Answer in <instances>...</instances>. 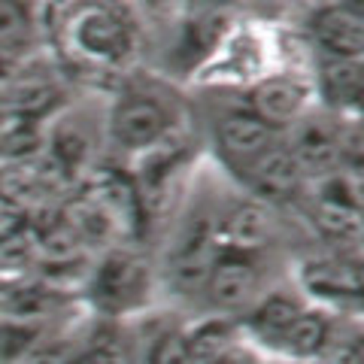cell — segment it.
<instances>
[{"instance_id": "cell-1", "label": "cell", "mask_w": 364, "mask_h": 364, "mask_svg": "<svg viewBox=\"0 0 364 364\" xmlns=\"http://www.w3.org/2000/svg\"><path fill=\"white\" fill-rule=\"evenodd\" d=\"M64 43L91 67H119L134 52V21L119 6H70L58 21Z\"/></svg>"}, {"instance_id": "cell-2", "label": "cell", "mask_w": 364, "mask_h": 364, "mask_svg": "<svg viewBox=\"0 0 364 364\" xmlns=\"http://www.w3.org/2000/svg\"><path fill=\"white\" fill-rule=\"evenodd\" d=\"M222 255L219 246V219L207 213H198L179 228L173 249L167 255V286L176 294H191L207 289L210 273Z\"/></svg>"}, {"instance_id": "cell-3", "label": "cell", "mask_w": 364, "mask_h": 364, "mask_svg": "<svg viewBox=\"0 0 364 364\" xmlns=\"http://www.w3.org/2000/svg\"><path fill=\"white\" fill-rule=\"evenodd\" d=\"M88 298L107 316L128 313L149 294V267L131 249H112L88 270Z\"/></svg>"}, {"instance_id": "cell-4", "label": "cell", "mask_w": 364, "mask_h": 364, "mask_svg": "<svg viewBox=\"0 0 364 364\" xmlns=\"http://www.w3.org/2000/svg\"><path fill=\"white\" fill-rule=\"evenodd\" d=\"M109 136L119 149L146 155L170 136V112L152 95H122L109 112Z\"/></svg>"}, {"instance_id": "cell-5", "label": "cell", "mask_w": 364, "mask_h": 364, "mask_svg": "<svg viewBox=\"0 0 364 364\" xmlns=\"http://www.w3.org/2000/svg\"><path fill=\"white\" fill-rule=\"evenodd\" d=\"M301 286L318 301H364V255L352 249H337V252L304 258Z\"/></svg>"}, {"instance_id": "cell-6", "label": "cell", "mask_w": 364, "mask_h": 364, "mask_svg": "<svg viewBox=\"0 0 364 364\" xmlns=\"http://www.w3.org/2000/svg\"><path fill=\"white\" fill-rule=\"evenodd\" d=\"M289 149L298 158L304 176L322 182L334 176L343 161V128L328 116H304L291 128Z\"/></svg>"}, {"instance_id": "cell-7", "label": "cell", "mask_w": 364, "mask_h": 364, "mask_svg": "<svg viewBox=\"0 0 364 364\" xmlns=\"http://www.w3.org/2000/svg\"><path fill=\"white\" fill-rule=\"evenodd\" d=\"M310 37L325 58L340 61H364V16H358L349 4H331L313 9Z\"/></svg>"}, {"instance_id": "cell-8", "label": "cell", "mask_w": 364, "mask_h": 364, "mask_svg": "<svg viewBox=\"0 0 364 364\" xmlns=\"http://www.w3.org/2000/svg\"><path fill=\"white\" fill-rule=\"evenodd\" d=\"M310 107V85L298 76H264L249 91V112L264 119L273 128L298 124Z\"/></svg>"}, {"instance_id": "cell-9", "label": "cell", "mask_w": 364, "mask_h": 364, "mask_svg": "<svg viewBox=\"0 0 364 364\" xmlns=\"http://www.w3.org/2000/svg\"><path fill=\"white\" fill-rule=\"evenodd\" d=\"M215 140H219V149L225 155L228 164H234L237 170H243L255 161V158L264 155L270 146L279 143V134L273 124H267L264 119H258L255 112H231L219 122L215 128Z\"/></svg>"}, {"instance_id": "cell-10", "label": "cell", "mask_w": 364, "mask_h": 364, "mask_svg": "<svg viewBox=\"0 0 364 364\" xmlns=\"http://www.w3.org/2000/svg\"><path fill=\"white\" fill-rule=\"evenodd\" d=\"M240 173L246 176L249 188L264 200H289L301 191L304 182V170L298 164V158L289 149V143H277L270 149L255 158L249 167H243Z\"/></svg>"}, {"instance_id": "cell-11", "label": "cell", "mask_w": 364, "mask_h": 364, "mask_svg": "<svg viewBox=\"0 0 364 364\" xmlns=\"http://www.w3.org/2000/svg\"><path fill=\"white\" fill-rule=\"evenodd\" d=\"M207 298L219 310H240L258 291V267L252 255L243 252H222L207 282Z\"/></svg>"}, {"instance_id": "cell-12", "label": "cell", "mask_w": 364, "mask_h": 364, "mask_svg": "<svg viewBox=\"0 0 364 364\" xmlns=\"http://www.w3.org/2000/svg\"><path fill=\"white\" fill-rule=\"evenodd\" d=\"M304 306L298 298H291V294H282V291H273L267 294L264 301H258L252 310L246 316V331L252 340H258L264 349L277 352L282 349V340H286L289 328L294 325V318L304 313Z\"/></svg>"}, {"instance_id": "cell-13", "label": "cell", "mask_w": 364, "mask_h": 364, "mask_svg": "<svg viewBox=\"0 0 364 364\" xmlns=\"http://www.w3.org/2000/svg\"><path fill=\"white\" fill-rule=\"evenodd\" d=\"M267 231H270L267 210L258 200H243L219 219V246L222 252L252 255L258 246H264Z\"/></svg>"}, {"instance_id": "cell-14", "label": "cell", "mask_w": 364, "mask_h": 364, "mask_svg": "<svg viewBox=\"0 0 364 364\" xmlns=\"http://www.w3.org/2000/svg\"><path fill=\"white\" fill-rule=\"evenodd\" d=\"M264 61H267V49L264 40L252 31H240L234 37H228L219 52H215V76L219 79H231V82H249V79H264Z\"/></svg>"}, {"instance_id": "cell-15", "label": "cell", "mask_w": 364, "mask_h": 364, "mask_svg": "<svg viewBox=\"0 0 364 364\" xmlns=\"http://www.w3.org/2000/svg\"><path fill=\"white\" fill-rule=\"evenodd\" d=\"M328 343H331V318H328V313L304 306V313L294 318V325L282 340L279 355L286 361H313L328 349Z\"/></svg>"}, {"instance_id": "cell-16", "label": "cell", "mask_w": 364, "mask_h": 364, "mask_svg": "<svg viewBox=\"0 0 364 364\" xmlns=\"http://www.w3.org/2000/svg\"><path fill=\"white\" fill-rule=\"evenodd\" d=\"M361 64L364 61L322 58L316 88H318V95H322L325 107H331V109H352V112H355L358 82H361Z\"/></svg>"}, {"instance_id": "cell-17", "label": "cell", "mask_w": 364, "mask_h": 364, "mask_svg": "<svg viewBox=\"0 0 364 364\" xmlns=\"http://www.w3.org/2000/svg\"><path fill=\"white\" fill-rule=\"evenodd\" d=\"M188 334V346H191V358L195 364H215L228 349H234V325L228 318H207V322L195 325Z\"/></svg>"}, {"instance_id": "cell-18", "label": "cell", "mask_w": 364, "mask_h": 364, "mask_svg": "<svg viewBox=\"0 0 364 364\" xmlns=\"http://www.w3.org/2000/svg\"><path fill=\"white\" fill-rule=\"evenodd\" d=\"M67 364H124L122 340L112 328H100L88 337V343L82 349L73 352V358Z\"/></svg>"}, {"instance_id": "cell-19", "label": "cell", "mask_w": 364, "mask_h": 364, "mask_svg": "<svg viewBox=\"0 0 364 364\" xmlns=\"http://www.w3.org/2000/svg\"><path fill=\"white\" fill-rule=\"evenodd\" d=\"M146 364H195L186 331H164L158 334L146 349Z\"/></svg>"}, {"instance_id": "cell-20", "label": "cell", "mask_w": 364, "mask_h": 364, "mask_svg": "<svg viewBox=\"0 0 364 364\" xmlns=\"http://www.w3.org/2000/svg\"><path fill=\"white\" fill-rule=\"evenodd\" d=\"M355 112L364 116V64H361V82H358V100H355Z\"/></svg>"}]
</instances>
